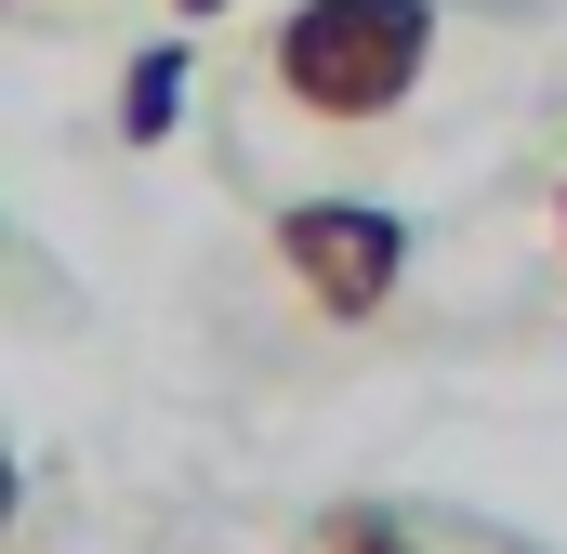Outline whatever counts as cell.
Returning <instances> with one entry per match:
<instances>
[{
  "label": "cell",
  "mask_w": 567,
  "mask_h": 554,
  "mask_svg": "<svg viewBox=\"0 0 567 554\" xmlns=\"http://www.w3.org/2000/svg\"><path fill=\"white\" fill-rule=\"evenodd\" d=\"M265 238H278V277L303 290V317H330V330H370L410 290V212H383V198H290Z\"/></svg>",
  "instance_id": "cell-2"
},
{
  "label": "cell",
  "mask_w": 567,
  "mask_h": 554,
  "mask_svg": "<svg viewBox=\"0 0 567 554\" xmlns=\"http://www.w3.org/2000/svg\"><path fill=\"white\" fill-rule=\"evenodd\" d=\"M0 13H27V0H0Z\"/></svg>",
  "instance_id": "cell-8"
},
{
  "label": "cell",
  "mask_w": 567,
  "mask_h": 554,
  "mask_svg": "<svg viewBox=\"0 0 567 554\" xmlns=\"http://www.w3.org/2000/svg\"><path fill=\"white\" fill-rule=\"evenodd\" d=\"M212 13H238V0H172V27H212Z\"/></svg>",
  "instance_id": "cell-6"
},
{
  "label": "cell",
  "mask_w": 567,
  "mask_h": 554,
  "mask_svg": "<svg viewBox=\"0 0 567 554\" xmlns=\"http://www.w3.org/2000/svg\"><path fill=\"white\" fill-rule=\"evenodd\" d=\"M13 515H27V475H13V449H0V542H13Z\"/></svg>",
  "instance_id": "cell-5"
},
{
  "label": "cell",
  "mask_w": 567,
  "mask_h": 554,
  "mask_svg": "<svg viewBox=\"0 0 567 554\" xmlns=\"http://www.w3.org/2000/svg\"><path fill=\"white\" fill-rule=\"evenodd\" d=\"M185 80H198V40L172 27V40H145L133 66H120V145H172V120H185Z\"/></svg>",
  "instance_id": "cell-3"
},
{
  "label": "cell",
  "mask_w": 567,
  "mask_h": 554,
  "mask_svg": "<svg viewBox=\"0 0 567 554\" xmlns=\"http://www.w3.org/2000/svg\"><path fill=\"white\" fill-rule=\"evenodd\" d=\"M303 554H435V542H423V515H396V502L343 489V502H317V515H303Z\"/></svg>",
  "instance_id": "cell-4"
},
{
  "label": "cell",
  "mask_w": 567,
  "mask_h": 554,
  "mask_svg": "<svg viewBox=\"0 0 567 554\" xmlns=\"http://www.w3.org/2000/svg\"><path fill=\"white\" fill-rule=\"evenodd\" d=\"M555 252H567V172H555Z\"/></svg>",
  "instance_id": "cell-7"
},
{
  "label": "cell",
  "mask_w": 567,
  "mask_h": 554,
  "mask_svg": "<svg viewBox=\"0 0 567 554\" xmlns=\"http://www.w3.org/2000/svg\"><path fill=\"white\" fill-rule=\"evenodd\" d=\"M435 80V0H290L265 27V93L303 133H383Z\"/></svg>",
  "instance_id": "cell-1"
}]
</instances>
